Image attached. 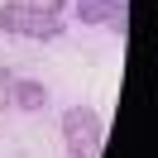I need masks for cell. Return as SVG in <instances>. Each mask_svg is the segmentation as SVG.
I'll list each match as a JSON object with an SVG mask.
<instances>
[{"mask_svg":"<svg viewBox=\"0 0 158 158\" xmlns=\"http://www.w3.org/2000/svg\"><path fill=\"white\" fill-rule=\"evenodd\" d=\"M19 39H34V43H58V39H62V10L29 5V15H24V34H19Z\"/></svg>","mask_w":158,"mask_h":158,"instance_id":"1","label":"cell"},{"mask_svg":"<svg viewBox=\"0 0 158 158\" xmlns=\"http://www.w3.org/2000/svg\"><path fill=\"white\" fill-rule=\"evenodd\" d=\"M101 134V115L91 106H67L62 110V139H91Z\"/></svg>","mask_w":158,"mask_h":158,"instance_id":"2","label":"cell"},{"mask_svg":"<svg viewBox=\"0 0 158 158\" xmlns=\"http://www.w3.org/2000/svg\"><path fill=\"white\" fill-rule=\"evenodd\" d=\"M10 106H19V110H48V86L34 81V77H15Z\"/></svg>","mask_w":158,"mask_h":158,"instance_id":"3","label":"cell"},{"mask_svg":"<svg viewBox=\"0 0 158 158\" xmlns=\"http://www.w3.org/2000/svg\"><path fill=\"white\" fill-rule=\"evenodd\" d=\"M115 10H120V0H77V19L91 24V29H96V24H110Z\"/></svg>","mask_w":158,"mask_h":158,"instance_id":"4","label":"cell"},{"mask_svg":"<svg viewBox=\"0 0 158 158\" xmlns=\"http://www.w3.org/2000/svg\"><path fill=\"white\" fill-rule=\"evenodd\" d=\"M24 15H29L24 0H5V5H0V34L19 39V34H24Z\"/></svg>","mask_w":158,"mask_h":158,"instance_id":"5","label":"cell"},{"mask_svg":"<svg viewBox=\"0 0 158 158\" xmlns=\"http://www.w3.org/2000/svg\"><path fill=\"white\" fill-rule=\"evenodd\" d=\"M101 144H106V134H91V139H67V153H72V158H101Z\"/></svg>","mask_w":158,"mask_h":158,"instance_id":"6","label":"cell"},{"mask_svg":"<svg viewBox=\"0 0 158 158\" xmlns=\"http://www.w3.org/2000/svg\"><path fill=\"white\" fill-rule=\"evenodd\" d=\"M110 29H115L120 39H125V34H129V5H125V0H120V10L110 15Z\"/></svg>","mask_w":158,"mask_h":158,"instance_id":"7","label":"cell"},{"mask_svg":"<svg viewBox=\"0 0 158 158\" xmlns=\"http://www.w3.org/2000/svg\"><path fill=\"white\" fill-rule=\"evenodd\" d=\"M29 5H43V10H62V5H72V0H29Z\"/></svg>","mask_w":158,"mask_h":158,"instance_id":"8","label":"cell"},{"mask_svg":"<svg viewBox=\"0 0 158 158\" xmlns=\"http://www.w3.org/2000/svg\"><path fill=\"white\" fill-rule=\"evenodd\" d=\"M5 106H10V101H5V96H0V110H5Z\"/></svg>","mask_w":158,"mask_h":158,"instance_id":"9","label":"cell"}]
</instances>
